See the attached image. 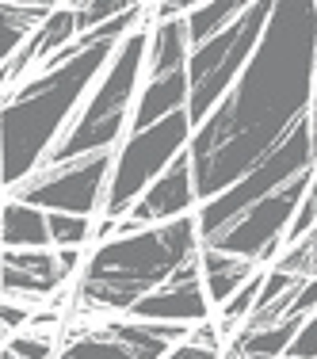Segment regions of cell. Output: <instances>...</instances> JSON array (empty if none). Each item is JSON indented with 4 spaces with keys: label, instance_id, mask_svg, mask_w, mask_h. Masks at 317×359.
Listing matches in <instances>:
<instances>
[{
    "label": "cell",
    "instance_id": "ac0fdd59",
    "mask_svg": "<svg viewBox=\"0 0 317 359\" xmlns=\"http://www.w3.org/2000/svg\"><path fill=\"white\" fill-rule=\"evenodd\" d=\"M54 359H145V355H138L130 344H123L107 325H96V329H73L62 355Z\"/></svg>",
    "mask_w": 317,
    "mask_h": 359
},
{
    "label": "cell",
    "instance_id": "277c9868",
    "mask_svg": "<svg viewBox=\"0 0 317 359\" xmlns=\"http://www.w3.org/2000/svg\"><path fill=\"white\" fill-rule=\"evenodd\" d=\"M145 27L130 31L119 50L111 54L107 69H104V81L100 88L92 92L88 100L81 104V111L73 115V123L65 126V134L54 142V149L46 153L39 168L46 165H69V161H81V157H92V153H111L115 142L123 138L126 130V111H130V100L138 92V76L145 69Z\"/></svg>",
    "mask_w": 317,
    "mask_h": 359
},
{
    "label": "cell",
    "instance_id": "7c38bea8",
    "mask_svg": "<svg viewBox=\"0 0 317 359\" xmlns=\"http://www.w3.org/2000/svg\"><path fill=\"white\" fill-rule=\"evenodd\" d=\"M126 313H130L134 321H165V325L207 321L210 318V298H207V290H203L199 256L180 264L173 276H168L165 287H157L153 294H145L142 302H134Z\"/></svg>",
    "mask_w": 317,
    "mask_h": 359
},
{
    "label": "cell",
    "instance_id": "7402d4cb",
    "mask_svg": "<svg viewBox=\"0 0 317 359\" xmlns=\"http://www.w3.org/2000/svg\"><path fill=\"white\" fill-rule=\"evenodd\" d=\"M276 271H287V276H298V279H317V226L302 241L290 245V252L276 264Z\"/></svg>",
    "mask_w": 317,
    "mask_h": 359
},
{
    "label": "cell",
    "instance_id": "52a82bcc",
    "mask_svg": "<svg viewBox=\"0 0 317 359\" xmlns=\"http://www.w3.org/2000/svg\"><path fill=\"white\" fill-rule=\"evenodd\" d=\"M187 142H191L187 111H176V115L153 123L149 130L130 134V142L123 145V153H119L115 165H111L107 195H104V215L111 222L126 218V210L138 203V195L187 149Z\"/></svg>",
    "mask_w": 317,
    "mask_h": 359
},
{
    "label": "cell",
    "instance_id": "484cf974",
    "mask_svg": "<svg viewBox=\"0 0 317 359\" xmlns=\"http://www.w3.org/2000/svg\"><path fill=\"white\" fill-rule=\"evenodd\" d=\"M8 352L20 355V359H54V340L35 337V332H23V337L8 340Z\"/></svg>",
    "mask_w": 317,
    "mask_h": 359
},
{
    "label": "cell",
    "instance_id": "1f68e13d",
    "mask_svg": "<svg viewBox=\"0 0 317 359\" xmlns=\"http://www.w3.org/2000/svg\"><path fill=\"white\" fill-rule=\"evenodd\" d=\"M222 359H241V355H237V352H234V348H229V352H226V355H222Z\"/></svg>",
    "mask_w": 317,
    "mask_h": 359
},
{
    "label": "cell",
    "instance_id": "83f0119b",
    "mask_svg": "<svg viewBox=\"0 0 317 359\" xmlns=\"http://www.w3.org/2000/svg\"><path fill=\"white\" fill-rule=\"evenodd\" d=\"M27 321H31V310H27V306H15V302H0V329H4V332L20 329V325H27Z\"/></svg>",
    "mask_w": 317,
    "mask_h": 359
},
{
    "label": "cell",
    "instance_id": "2e32d148",
    "mask_svg": "<svg viewBox=\"0 0 317 359\" xmlns=\"http://www.w3.org/2000/svg\"><path fill=\"white\" fill-rule=\"evenodd\" d=\"M0 245L4 249H46L50 229L46 210L27 207V203H4L0 207Z\"/></svg>",
    "mask_w": 317,
    "mask_h": 359
},
{
    "label": "cell",
    "instance_id": "ba28073f",
    "mask_svg": "<svg viewBox=\"0 0 317 359\" xmlns=\"http://www.w3.org/2000/svg\"><path fill=\"white\" fill-rule=\"evenodd\" d=\"M115 153H92V157L69 161V165L35 168L23 184H15V203L39 207L46 215H81L88 218L104 203Z\"/></svg>",
    "mask_w": 317,
    "mask_h": 359
},
{
    "label": "cell",
    "instance_id": "d6986e66",
    "mask_svg": "<svg viewBox=\"0 0 317 359\" xmlns=\"http://www.w3.org/2000/svg\"><path fill=\"white\" fill-rule=\"evenodd\" d=\"M298 325L302 321L283 318L279 325H268V329H245V332H237L234 352L241 359H283L287 344L295 340V332H298Z\"/></svg>",
    "mask_w": 317,
    "mask_h": 359
},
{
    "label": "cell",
    "instance_id": "8fae6325",
    "mask_svg": "<svg viewBox=\"0 0 317 359\" xmlns=\"http://www.w3.org/2000/svg\"><path fill=\"white\" fill-rule=\"evenodd\" d=\"M191 203H199V199H195V184H191V161H187V149H184L173 165L138 195V203L126 210V218L115 222V233L126 237V233H138L142 226L176 222V218L187 215Z\"/></svg>",
    "mask_w": 317,
    "mask_h": 359
},
{
    "label": "cell",
    "instance_id": "9a60e30c",
    "mask_svg": "<svg viewBox=\"0 0 317 359\" xmlns=\"http://www.w3.org/2000/svg\"><path fill=\"white\" fill-rule=\"evenodd\" d=\"M187 54H191V46H187L184 20H157L149 42H145V76L187 69Z\"/></svg>",
    "mask_w": 317,
    "mask_h": 359
},
{
    "label": "cell",
    "instance_id": "f1b7e54d",
    "mask_svg": "<svg viewBox=\"0 0 317 359\" xmlns=\"http://www.w3.org/2000/svg\"><path fill=\"white\" fill-rule=\"evenodd\" d=\"M165 359H222V355L214 352V348H195V344H187V340H184V344H176Z\"/></svg>",
    "mask_w": 317,
    "mask_h": 359
},
{
    "label": "cell",
    "instance_id": "4316f807",
    "mask_svg": "<svg viewBox=\"0 0 317 359\" xmlns=\"http://www.w3.org/2000/svg\"><path fill=\"white\" fill-rule=\"evenodd\" d=\"M313 310H317V279H306V283H302V290L295 294V306L287 310V318H295V321H306Z\"/></svg>",
    "mask_w": 317,
    "mask_h": 359
},
{
    "label": "cell",
    "instance_id": "5bb4252c",
    "mask_svg": "<svg viewBox=\"0 0 317 359\" xmlns=\"http://www.w3.org/2000/svg\"><path fill=\"white\" fill-rule=\"evenodd\" d=\"M199 268H203V290H207V298L214 306H226L229 298L256 276L252 260L218 252V249H203L199 252Z\"/></svg>",
    "mask_w": 317,
    "mask_h": 359
},
{
    "label": "cell",
    "instance_id": "5b68a950",
    "mask_svg": "<svg viewBox=\"0 0 317 359\" xmlns=\"http://www.w3.org/2000/svg\"><path fill=\"white\" fill-rule=\"evenodd\" d=\"M268 20L271 4H248L222 35H214L210 42L187 54V123H191V130H199L210 118V111L222 104V96L234 88Z\"/></svg>",
    "mask_w": 317,
    "mask_h": 359
},
{
    "label": "cell",
    "instance_id": "6da1fadb",
    "mask_svg": "<svg viewBox=\"0 0 317 359\" xmlns=\"http://www.w3.org/2000/svg\"><path fill=\"white\" fill-rule=\"evenodd\" d=\"M313 57L317 4H271V20L248 65L187 142L199 203L229 191L306 118Z\"/></svg>",
    "mask_w": 317,
    "mask_h": 359
},
{
    "label": "cell",
    "instance_id": "7a4b0ae2",
    "mask_svg": "<svg viewBox=\"0 0 317 359\" xmlns=\"http://www.w3.org/2000/svg\"><path fill=\"white\" fill-rule=\"evenodd\" d=\"M145 15V4H130L123 15H115L104 27L88 31V50L58 69L31 76L8 100H0V184L15 187L46 161L54 142L65 134L73 115L81 111L92 81L104 73L111 54L119 50L130 31H138Z\"/></svg>",
    "mask_w": 317,
    "mask_h": 359
},
{
    "label": "cell",
    "instance_id": "4dcf8cb0",
    "mask_svg": "<svg viewBox=\"0 0 317 359\" xmlns=\"http://www.w3.org/2000/svg\"><path fill=\"white\" fill-rule=\"evenodd\" d=\"M0 359H20V355H12L8 348H0Z\"/></svg>",
    "mask_w": 317,
    "mask_h": 359
},
{
    "label": "cell",
    "instance_id": "30bf717a",
    "mask_svg": "<svg viewBox=\"0 0 317 359\" xmlns=\"http://www.w3.org/2000/svg\"><path fill=\"white\" fill-rule=\"evenodd\" d=\"M81 268V249H0V290L12 298H46Z\"/></svg>",
    "mask_w": 317,
    "mask_h": 359
},
{
    "label": "cell",
    "instance_id": "3957f363",
    "mask_svg": "<svg viewBox=\"0 0 317 359\" xmlns=\"http://www.w3.org/2000/svg\"><path fill=\"white\" fill-rule=\"evenodd\" d=\"M199 256V226L191 215L149 226L126 237H111L88 256L76 287L81 313H119L168 283V276Z\"/></svg>",
    "mask_w": 317,
    "mask_h": 359
},
{
    "label": "cell",
    "instance_id": "cb8c5ba5",
    "mask_svg": "<svg viewBox=\"0 0 317 359\" xmlns=\"http://www.w3.org/2000/svg\"><path fill=\"white\" fill-rule=\"evenodd\" d=\"M317 226V172L310 176V191H306V199H302V207H298V215L295 222H290V229H287V241L295 245V241H302L306 233Z\"/></svg>",
    "mask_w": 317,
    "mask_h": 359
},
{
    "label": "cell",
    "instance_id": "4fadbf2b",
    "mask_svg": "<svg viewBox=\"0 0 317 359\" xmlns=\"http://www.w3.org/2000/svg\"><path fill=\"white\" fill-rule=\"evenodd\" d=\"M176 111H187V69L145 76V88L138 96V107H134V118H130V134L149 130L153 123L176 115Z\"/></svg>",
    "mask_w": 317,
    "mask_h": 359
},
{
    "label": "cell",
    "instance_id": "ffe728a7",
    "mask_svg": "<svg viewBox=\"0 0 317 359\" xmlns=\"http://www.w3.org/2000/svg\"><path fill=\"white\" fill-rule=\"evenodd\" d=\"M248 4H234V0H226V4H191V12L184 15V27H187V46H203V42H210L214 35H222V31L229 27V23L237 20V15L245 12Z\"/></svg>",
    "mask_w": 317,
    "mask_h": 359
},
{
    "label": "cell",
    "instance_id": "9c48e42d",
    "mask_svg": "<svg viewBox=\"0 0 317 359\" xmlns=\"http://www.w3.org/2000/svg\"><path fill=\"white\" fill-rule=\"evenodd\" d=\"M310 176L313 172L290 180V184L279 187L276 195H268V199H260L256 207H248L245 215H237L222 233H214L203 249H218V252H229V256H245V260H252V264H268L271 256H276L279 241L287 237V229H290V222H295L298 207H302L306 191H310Z\"/></svg>",
    "mask_w": 317,
    "mask_h": 359
},
{
    "label": "cell",
    "instance_id": "f546056e",
    "mask_svg": "<svg viewBox=\"0 0 317 359\" xmlns=\"http://www.w3.org/2000/svg\"><path fill=\"white\" fill-rule=\"evenodd\" d=\"M306 123H310V142H313V157H317V57H313V92H310V115H306Z\"/></svg>",
    "mask_w": 317,
    "mask_h": 359
},
{
    "label": "cell",
    "instance_id": "e0dca14e",
    "mask_svg": "<svg viewBox=\"0 0 317 359\" xmlns=\"http://www.w3.org/2000/svg\"><path fill=\"white\" fill-rule=\"evenodd\" d=\"M54 4H0V65L12 62L15 50L46 23Z\"/></svg>",
    "mask_w": 317,
    "mask_h": 359
},
{
    "label": "cell",
    "instance_id": "44dd1931",
    "mask_svg": "<svg viewBox=\"0 0 317 359\" xmlns=\"http://www.w3.org/2000/svg\"><path fill=\"white\" fill-rule=\"evenodd\" d=\"M46 229L50 245H58V249H81L92 237V222L81 215H46Z\"/></svg>",
    "mask_w": 317,
    "mask_h": 359
},
{
    "label": "cell",
    "instance_id": "d4e9b609",
    "mask_svg": "<svg viewBox=\"0 0 317 359\" xmlns=\"http://www.w3.org/2000/svg\"><path fill=\"white\" fill-rule=\"evenodd\" d=\"M283 359H317V313H310V318L298 325V332L287 344Z\"/></svg>",
    "mask_w": 317,
    "mask_h": 359
},
{
    "label": "cell",
    "instance_id": "603a6c76",
    "mask_svg": "<svg viewBox=\"0 0 317 359\" xmlns=\"http://www.w3.org/2000/svg\"><path fill=\"white\" fill-rule=\"evenodd\" d=\"M130 4H123V0H96V4H73V15H76V39L88 35V31L104 27L111 23L115 15H123Z\"/></svg>",
    "mask_w": 317,
    "mask_h": 359
},
{
    "label": "cell",
    "instance_id": "8992f818",
    "mask_svg": "<svg viewBox=\"0 0 317 359\" xmlns=\"http://www.w3.org/2000/svg\"><path fill=\"white\" fill-rule=\"evenodd\" d=\"M310 168H313V142H310V123L302 118L252 172H245L229 191H222V195H214L210 203H203L199 218H195V226H199V245H207L210 237L222 233L237 215H245V210L256 207L260 199L276 195L279 187L290 184V180L306 176Z\"/></svg>",
    "mask_w": 317,
    "mask_h": 359
}]
</instances>
